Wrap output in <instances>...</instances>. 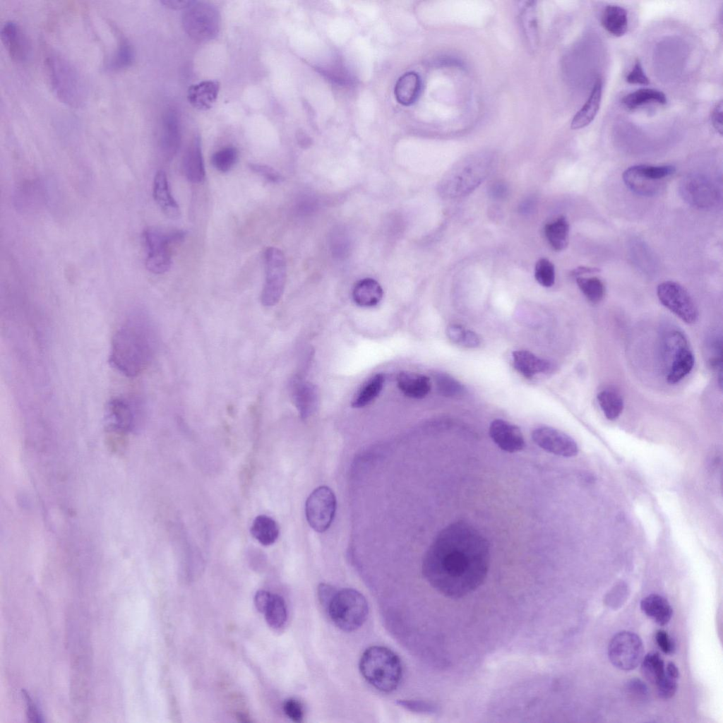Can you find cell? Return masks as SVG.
I'll return each instance as SVG.
<instances>
[{
    "label": "cell",
    "mask_w": 723,
    "mask_h": 723,
    "mask_svg": "<svg viewBox=\"0 0 723 723\" xmlns=\"http://www.w3.org/2000/svg\"><path fill=\"white\" fill-rule=\"evenodd\" d=\"M352 295L354 301L358 306L372 307L381 301L383 291L376 280L366 277L355 283Z\"/></svg>",
    "instance_id": "28"
},
{
    "label": "cell",
    "mask_w": 723,
    "mask_h": 723,
    "mask_svg": "<svg viewBox=\"0 0 723 723\" xmlns=\"http://www.w3.org/2000/svg\"><path fill=\"white\" fill-rule=\"evenodd\" d=\"M626 80L630 84L647 85L650 83L639 60L635 61L633 68L626 76Z\"/></svg>",
    "instance_id": "48"
},
{
    "label": "cell",
    "mask_w": 723,
    "mask_h": 723,
    "mask_svg": "<svg viewBox=\"0 0 723 723\" xmlns=\"http://www.w3.org/2000/svg\"><path fill=\"white\" fill-rule=\"evenodd\" d=\"M238 160V150L235 147L227 146L215 152L211 157V164L220 172H229Z\"/></svg>",
    "instance_id": "42"
},
{
    "label": "cell",
    "mask_w": 723,
    "mask_h": 723,
    "mask_svg": "<svg viewBox=\"0 0 723 723\" xmlns=\"http://www.w3.org/2000/svg\"><path fill=\"white\" fill-rule=\"evenodd\" d=\"M156 348V335L148 316L143 311L131 313L115 331L109 362L127 377L141 374L150 364Z\"/></svg>",
    "instance_id": "2"
},
{
    "label": "cell",
    "mask_w": 723,
    "mask_h": 723,
    "mask_svg": "<svg viewBox=\"0 0 723 723\" xmlns=\"http://www.w3.org/2000/svg\"><path fill=\"white\" fill-rule=\"evenodd\" d=\"M599 270L598 268L582 266V267H578V268L574 269L573 270V272H572V275L574 277H578V276H582V275L584 276L586 274H592V273H599Z\"/></svg>",
    "instance_id": "57"
},
{
    "label": "cell",
    "mask_w": 723,
    "mask_h": 723,
    "mask_svg": "<svg viewBox=\"0 0 723 723\" xmlns=\"http://www.w3.org/2000/svg\"><path fill=\"white\" fill-rule=\"evenodd\" d=\"M434 381L440 394L446 397H457L465 392V387L453 377L445 373H437Z\"/></svg>",
    "instance_id": "43"
},
{
    "label": "cell",
    "mask_w": 723,
    "mask_h": 723,
    "mask_svg": "<svg viewBox=\"0 0 723 723\" xmlns=\"http://www.w3.org/2000/svg\"><path fill=\"white\" fill-rule=\"evenodd\" d=\"M467 330L460 325L453 324L447 328L446 335L452 342L462 346Z\"/></svg>",
    "instance_id": "50"
},
{
    "label": "cell",
    "mask_w": 723,
    "mask_h": 723,
    "mask_svg": "<svg viewBox=\"0 0 723 723\" xmlns=\"http://www.w3.org/2000/svg\"><path fill=\"white\" fill-rule=\"evenodd\" d=\"M640 609L647 617L659 626L668 623L673 613L669 602L664 597L656 594L644 597L640 602Z\"/></svg>",
    "instance_id": "29"
},
{
    "label": "cell",
    "mask_w": 723,
    "mask_h": 723,
    "mask_svg": "<svg viewBox=\"0 0 723 723\" xmlns=\"http://www.w3.org/2000/svg\"><path fill=\"white\" fill-rule=\"evenodd\" d=\"M627 691L637 699L644 700L648 695L646 685L639 679H632L626 684Z\"/></svg>",
    "instance_id": "51"
},
{
    "label": "cell",
    "mask_w": 723,
    "mask_h": 723,
    "mask_svg": "<svg viewBox=\"0 0 723 723\" xmlns=\"http://www.w3.org/2000/svg\"><path fill=\"white\" fill-rule=\"evenodd\" d=\"M251 533L260 544L269 546L277 539L280 529L274 519L265 515H260L253 520Z\"/></svg>",
    "instance_id": "32"
},
{
    "label": "cell",
    "mask_w": 723,
    "mask_h": 723,
    "mask_svg": "<svg viewBox=\"0 0 723 723\" xmlns=\"http://www.w3.org/2000/svg\"><path fill=\"white\" fill-rule=\"evenodd\" d=\"M183 171L187 179L192 183H201L205 179V170L199 135L193 138L185 152Z\"/></svg>",
    "instance_id": "22"
},
{
    "label": "cell",
    "mask_w": 723,
    "mask_h": 723,
    "mask_svg": "<svg viewBox=\"0 0 723 723\" xmlns=\"http://www.w3.org/2000/svg\"><path fill=\"white\" fill-rule=\"evenodd\" d=\"M597 398L602 411L608 419L614 420L620 416L624 404L619 392L610 388L604 389L598 393Z\"/></svg>",
    "instance_id": "36"
},
{
    "label": "cell",
    "mask_w": 723,
    "mask_h": 723,
    "mask_svg": "<svg viewBox=\"0 0 723 723\" xmlns=\"http://www.w3.org/2000/svg\"><path fill=\"white\" fill-rule=\"evenodd\" d=\"M534 443L544 450L563 457L577 455L576 442L566 434L552 427L541 426L532 433Z\"/></svg>",
    "instance_id": "15"
},
{
    "label": "cell",
    "mask_w": 723,
    "mask_h": 723,
    "mask_svg": "<svg viewBox=\"0 0 723 723\" xmlns=\"http://www.w3.org/2000/svg\"><path fill=\"white\" fill-rule=\"evenodd\" d=\"M601 23L609 33L616 37H621L628 30L627 11L621 6L609 5L605 7L602 13Z\"/></svg>",
    "instance_id": "31"
},
{
    "label": "cell",
    "mask_w": 723,
    "mask_h": 723,
    "mask_svg": "<svg viewBox=\"0 0 723 723\" xmlns=\"http://www.w3.org/2000/svg\"><path fill=\"white\" fill-rule=\"evenodd\" d=\"M489 562L486 539L471 525L458 521L436 537L424 557L422 573L439 593L458 599L483 584Z\"/></svg>",
    "instance_id": "1"
},
{
    "label": "cell",
    "mask_w": 723,
    "mask_h": 723,
    "mask_svg": "<svg viewBox=\"0 0 723 723\" xmlns=\"http://www.w3.org/2000/svg\"><path fill=\"white\" fill-rule=\"evenodd\" d=\"M455 169L450 175H448L443 185L448 196L455 197L462 196L472 191L486 176V168L472 169L467 166H463Z\"/></svg>",
    "instance_id": "16"
},
{
    "label": "cell",
    "mask_w": 723,
    "mask_h": 723,
    "mask_svg": "<svg viewBox=\"0 0 723 723\" xmlns=\"http://www.w3.org/2000/svg\"><path fill=\"white\" fill-rule=\"evenodd\" d=\"M220 88V83L215 80H207L193 84L188 89V101L196 109L208 110L215 103Z\"/></svg>",
    "instance_id": "24"
},
{
    "label": "cell",
    "mask_w": 723,
    "mask_h": 723,
    "mask_svg": "<svg viewBox=\"0 0 723 723\" xmlns=\"http://www.w3.org/2000/svg\"><path fill=\"white\" fill-rule=\"evenodd\" d=\"M181 20L186 32L197 41L213 40L220 32V12L214 4L208 1H194L184 10Z\"/></svg>",
    "instance_id": "7"
},
{
    "label": "cell",
    "mask_w": 723,
    "mask_h": 723,
    "mask_svg": "<svg viewBox=\"0 0 723 723\" xmlns=\"http://www.w3.org/2000/svg\"><path fill=\"white\" fill-rule=\"evenodd\" d=\"M249 167L251 170L271 183H281L284 180V177L279 172L268 165L260 163H249Z\"/></svg>",
    "instance_id": "45"
},
{
    "label": "cell",
    "mask_w": 723,
    "mask_h": 723,
    "mask_svg": "<svg viewBox=\"0 0 723 723\" xmlns=\"http://www.w3.org/2000/svg\"><path fill=\"white\" fill-rule=\"evenodd\" d=\"M106 410L111 432L124 435L133 427L143 409L141 404L134 400L115 398L108 402Z\"/></svg>",
    "instance_id": "14"
},
{
    "label": "cell",
    "mask_w": 723,
    "mask_h": 723,
    "mask_svg": "<svg viewBox=\"0 0 723 723\" xmlns=\"http://www.w3.org/2000/svg\"><path fill=\"white\" fill-rule=\"evenodd\" d=\"M292 394L302 419H307L315 413L319 402L318 390L315 385L295 380L292 383Z\"/></svg>",
    "instance_id": "21"
},
{
    "label": "cell",
    "mask_w": 723,
    "mask_h": 723,
    "mask_svg": "<svg viewBox=\"0 0 723 723\" xmlns=\"http://www.w3.org/2000/svg\"><path fill=\"white\" fill-rule=\"evenodd\" d=\"M681 190L688 203L700 208L711 207L717 201L716 189L705 177H688L683 182Z\"/></svg>",
    "instance_id": "18"
},
{
    "label": "cell",
    "mask_w": 723,
    "mask_h": 723,
    "mask_svg": "<svg viewBox=\"0 0 723 723\" xmlns=\"http://www.w3.org/2000/svg\"><path fill=\"white\" fill-rule=\"evenodd\" d=\"M186 234L183 230L165 232L157 228L145 229L143 239L148 251L146 268L155 274L167 272L172 263L170 245L182 241Z\"/></svg>",
    "instance_id": "8"
},
{
    "label": "cell",
    "mask_w": 723,
    "mask_h": 723,
    "mask_svg": "<svg viewBox=\"0 0 723 723\" xmlns=\"http://www.w3.org/2000/svg\"><path fill=\"white\" fill-rule=\"evenodd\" d=\"M193 0H162L161 3L166 7L174 10L186 9L193 3Z\"/></svg>",
    "instance_id": "55"
},
{
    "label": "cell",
    "mask_w": 723,
    "mask_h": 723,
    "mask_svg": "<svg viewBox=\"0 0 723 723\" xmlns=\"http://www.w3.org/2000/svg\"><path fill=\"white\" fill-rule=\"evenodd\" d=\"M265 280L261 294L265 306H273L280 301L285 286L286 259L278 248L270 246L265 251Z\"/></svg>",
    "instance_id": "9"
},
{
    "label": "cell",
    "mask_w": 723,
    "mask_h": 723,
    "mask_svg": "<svg viewBox=\"0 0 723 723\" xmlns=\"http://www.w3.org/2000/svg\"><path fill=\"white\" fill-rule=\"evenodd\" d=\"M534 277L542 286L551 287L555 281V268L553 263L544 258L538 260L535 265Z\"/></svg>",
    "instance_id": "44"
},
{
    "label": "cell",
    "mask_w": 723,
    "mask_h": 723,
    "mask_svg": "<svg viewBox=\"0 0 723 723\" xmlns=\"http://www.w3.org/2000/svg\"><path fill=\"white\" fill-rule=\"evenodd\" d=\"M679 676V669L674 662H669L665 667V675L657 685L658 695L663 699H669L674 695L677 690V679Z\"/></svg>",
    "instance_id": "41"
},
{
    "label": "cell",
    "mask_w": 723,
    "mask_h": 723,
    "mask_svg": "<svg viewBox=\"0 0 723 723\" xmlns=\"http://www.w3.org/2000/svg\"><path fill=\"white\" fill-rule=\"evenodd\" d=\"M181 141L179 117L175 110L169 109L162 117L160 138V150L167 160H171L177 154Z\"/></svg>",
    "instance_id": "19"
},
{
    "label": "cell",
    "mask_w": 723,
    "mask_h": 723,
    "mask_svg": "<svg viewBox=\"0 0 723 723\" xmlns=\"http://www.w3.org/2000/svg\"><path fill=\"white\" fill-rule=\"evenodd\" d=\"M655 640L661 650L667 655H672L676 650L674 640L664 630H659L655 635Z\"/></svg>",
    "instance_id": "49"
},
{
    "label": "cell",
    "mask_w": 723,
    "mask_h": 723,
    "mask_svg": "<svg viewBox=\"0 0 723 723\" xmlns=\"http://www.w3.org/2000/svg\"><path fill=\"white\" fill-rule=\"evenodd\" d=\"M271 597L272 594L267 591L260 590L257 592L254 597V604L256 609L259 611L264 613L270 602Z\"/></svg>",
    "instance_id": "53"
},
{
    "label": "cell",
    "mask_w": 723,
    "mask_h": 723,
    "mask_svg": "<svg viewBox=\"0 0 723 723\" xmlns=\"http://www.w3.org/2000/svg\"><path fill=\"white\" fill-rule=\"evenodd\" d=\"M657 294L660 302L683 321L688 324L695 323L698 317V309L682 285L674 281H665L658 285Z\"/></svg>",
    "instance_id": "13"
},
{
    "label": "cell",
    "mask_w": 723,
    "mask_h": 723,
    "mask_svg": "<svg viewBox=\"0 0 723 723\" xmlns=\"http://www.w3.org/2000/svg\"><path fill=\"white\" fill-rule=\"evenodd\" d=\"M643 653L644 647L640 638L628 631L615 634L608 646L609 661L615 667L623 671L636 668L644 657Z\"/></svg>",
    "instance_id": "10"
},
{
    "label": "cell",
    "mask_w": 723,
    "mask_h": 723,
    "mask_svg": "<svg viewBox=\"0 0 723 723\" xmlns=\"http://www.w3.org/2000/svg\"><path fill=\"white\" fill-rule=\"evenodd\" d=\"M489 435L501 449L508 453L520 451L525 445L520 429L503 419H495L491 423Z\"/></svg>",
    "instance_id": "17"
},
{
    "label": "cell",
    "mask_w": 723,
    "mask_h": 723,
    "mask_svg": "<svg viewBox=\"0 0 723 723\" xmlns=\"http://www.w3.org/2000/svg\"><path fill=\"white\" fill-rule=\"evenodd\" d=\"M336 498L326 486L315 489L306 499L305 514L309 525L318 532H323L331 525L335 510Z\"/></svg>",
    "instance_id": "12"
},
{
    "label": "cell",
    "mask_w": 723,
    "mask_h": 723,
    "mask_svg": "<svg viewBox=\"0 0 723 723\" xmlns=\"http://www.w3.org/2000/svg\"><path fill=\"white\" fill-rule=\"evenodd\" d=\"M712 122L714 128L720 134L722 133V103L719 102L716 104L712 112Z\"/></svg>",
    "instance_id": "54"
},
{
    "label": "cell",
    "mask_w": 723,
    "mask_h": 723,
    "mask_svg": "<svg viewBox=\"0 0 723 723\" xmlns=\"http://www.w3.org/2000/svg\"><path fill=\"white\" fill-rule=\"evenodd\" d=\"M284 711L287 716L295 722H300L304 717V708L299 701L288 699L284 703Z\"/></svg>",
    "instance_id": "47"
},
{
    "label": "cell",
    "mask_w": 723,
    "mask_h": 723,
    "mask_svg": "<svg viewBox=\"0 0 723 723\" xmlns=\"http://www.w3.org/2000/svg\"><path fill=\"white\" fill-rule=\"evenodd\" d=\"M533 201L534 200L531 198L525 200L520 205V211L522 213H528L531 212L534 205V202H533Z\"/></svg>",
    "instance_id": "58"
},
{
    "label": "cell",
    "mask_w": 723,
    "mask_h": 723,
    "mask_svg": "<svg viewBox=\"0 0 723 723\" xmlns=\"http://www.w3.org/2000/svg\"><path fill=\"white\" fill-rule=\"evenodd\" d=\"M675 171L672 165H638L628 168L623 174V179L633 191L643 196H652L660 189L659 181L670 177Z\"/></svg>",
    "instance_id": "11"
},
{
    "label": "cell",
    "mask_w": 723,
    "mask_h": 723,
    "mask_svg": "<svg viewBox=\"0 0 723 723\" xmlns=\"http://www.w3.org/2000/svg\"><path fill=\"white\" fill-rule=\"evenodd\" d=\"M397 385L405 395L415 399L426 396L431 387L429 378L410 371H402L398 375Z\"/></svg>",
    "instance_id": "26"
},
{
    "label": "cell",
    "mask_w": 723,
    "mask_h": 723,
    "mask_svg": "<svg viewBox=\"0 0 723 723\" xmlns=\"http://www.w3.org/2000/svg\"><path fill=\"white\" fill-rule=\"evenodd\" d=\"M667 102V100L664 92L651 88L637 90L625 95L621 100L623 105L630 110L651 102L665 104Z\"/></svg>",
    "instance_id": "35"
},
{
    "label": "cell",
    "mask_w": 723,
    "mask_h": 723,
    "mask_svg": "<svg viewBox=\"0 0 723 723\" xmlns=\"http://www.w3.org/2000/svg\"><path fill=\"white\" fill-rule=\"evenodd\" d=\"M666 380L669 384L682 381L692 371L695 357L684 333L679 329L667 330L662 340Z\"/></svg>",
    "instance_id": "6"
},
{
    "label": "cell",
    "mask_w": 723,
    "mask_h": 723,
    "mask_svg": "<svg viewBox=\"0 0 723 723\" xmlns=\"http://www.w3.org/2000/svg\"><path fill=\"white\" fill-rule=\"evenodd\" d=\"M2 42L10 57L18 62L25 61L29 54V44L21 27L15 21H6L1 28Z\"/></svg>",
    "instance_id": "20"
},
{
    "label": "cell",
    "mask_w": 723,
    "mask_h": 723,
    "mask_svg": "<svg viewBox=\"0 0 723 723\" xmlns=\"http://www.w3.org/2000/svg\"><path fill=\"white\" fill-rule=\"evenodd\" d=\"M359 669L369 684L386 693L398 688L402 675L398 656L391 650L378 645L369 647L363 652Z\"/></svg>",
    "instance_id": "3"
},
{
    "label": "cell",
    "mask_w": 723,
    "mask_h": 723,
    "mask_svg": "<svg viewBox=\"0 0 723 723\" xmlns=\"http://www.w3.org/2000/svg\"><path fill=\"white\" fill-rule=\"evenodd\" d=\"M153 195L162 212L170 218L180 216L179 206L172 196L167 175L165 172L158 171L154 178Z\"/></svg>",
    "instance_id": "25"
},
{
    "label": "cell",
    "mask_w": 723,
    "mask_h": 723,
    "mask_svg": "<svg viewBox=\"0 0 723 723\" xmlns=\"http://www.w3.org/2000/svg\"><path fill=\"white\" fill-rule=\"evenodd\" d=\"M641 671L648 681L656 686L659 683L665 675V665L658 652H651L643 657Z\"/></svg>",
    "instance_id": "37"
},
{
    "label": "cell",
    "mask_w": 723,
    "mask_h": 723,
    "mask_svg": "<svg viewBox=\"0 0 723 723\" xmlns=\"http://www.w3.org/2000/svg\"><path fill=\"white\" fill-rule=\"evenodd\" d=\"M45 67L51 88L65 104L78 108L85 101L83 80L73 66L61 55L52 53L45 59Z\"/></svg>",
    "instance_id": "4"
},
{
    "label": "cell",
    "mask_w": 723,
    "mask_h": 723,
    "mask_svg": "<svg viewBox=\"0 0 723 723\" xmlns=\"http://www.w3.org/2000/svg\"><path fill=\"white\" fill-rule=\"evenodd\" d=\"M263 614L271 628H282L287 618V607L283 598L277 594H272L270 602Z\"/></svg>",
    "instance_id": "38"
},
{
    "label": "cell",
    "mask_w": 723,
    "mask_h": 723,
    "mask_svg": "<svg viewBox=\"0 0 723 723\" xmlns=\"http://www.w3.org/2000/svg\"><path fill=\"white\" fill-rule=\"evenodd\" d=\"M134 59V50L125 37L119 38V44L108 64V68L112 71L122 70L129 67Z\"/></svg>",
    "instance_id": "40"
},
{
    "label": "cell",
    "mask_w": 723,
    "mask_h": 723,
    "mask_svg": "<svg viewBox=\"0 0 723 723\" xmlns=\"http://www.w3.org/2000/svg\"><path fill=\"white\" fill-rule=\"evenodd\" d=\"M575 278L580 291L590 302L597 304L602 300L605 294V287L599 277L582 275Z\"/></svg>",
    "instance_id": "39"
},
{
    "label": "cell",
    "mask_w": 723,
    "mask_h": 723,
    "mask_svg": "<svg viewBox=\"0 0 723 723\" xmlns=\"http://www.w3.org/2000/svg\"><path fill=\"white\" fill-rule=\"evenodd\" d=\"M569 228L568 221L564 216H560L545 225V236L556 251H562L568 246Z\"/></svg>",
    "instance_id": "34"
},
{
    "label": "cell",
    "mask_w": 723,
    "mask_h": 723,
    "mask_svg": "<svg viewBox=\"0 0 723 723\" xmlns=\"http://www.w3.org/2000/svg\"><path fill=\"white\" fill-rule=\"evenodd\" d=\"M398 704L407 710L415 712L431 713L436 711L434 706L422 700H400Z\"/></svg>",
    "instance_id": "46"
},
{
    "label": "cell",
    "mask_w": 723,
    "mask_h": 723,
    "mask_svg": "<svg viewBox=\"0 0 723 723\" xmlns=\"http://www.w3.org/2000/svg\"><path fill=\"white\" fill-rule=\"evenodd\" d=\"M514 368L524 377L532 378L536 374L552 371L554 365L550 361L540 358L527 350H516L513 352Z\"/></svg>",
    "instance_id": "23"
},
{
    "label": "cell",
    "mask_w": 723,
    "mask_h": 723,
    "mask_svg": "<svg viewBox=\"0 0 723 723\" xmlns=\"http://www.w3.org/2000/svg\"><path fill=\"white\" fill-rule=\"evenodd\" d=\"M507 187L501 182L495 183L491 188V193L494 198H501L507 194Z\"/></svg>",
    "instance_id": "56"
},
{
    "label": "cell",
    "mask_w": 723,
    "mask_h": 723,
    "mask_svg": "<svg viewBox=\"0 0 723 723\" xmlns=\"http://www.w3.org/2000/svg\"><path fill=\"white\" fill-rule=\"evenodd\" d=\"M421 89V79L415 72L402 75L395 85V96L397 101L403 105H410L417 99Z\"/></svg>",
    "instance_id": "30"
},
{
    "label": "cell",
    "mask_w": 723,
    "mask_h": 723,
    "mask_svg": "<svg viewBox=\"0 0 723 723\" xmlns=\"http://www.w3.org/2000/svg\"><path fill=\"white\" fill-rule=\"evenodd\" d=\"M336 590L330 585L321 583L318 587V596L321 604L325 608Z\"/></svg>",
    "instance_id": "52"
},
{
    "label": "cell",
    "mask_w": 723,
    "mask_h": 723,
    "mask_svg": "<svg viewBox=\"0 0 723 723\" xmlns=\"http://www.w3.org/2000/svg\"><path fill=\"white\" fill-rule=\"evenodd\" d=\"M602 93V81L600 78H598L594 84L589 98L573 116L570 124L572 129H582L593 121L599 109Z\"/></svg>",
    "instance_id": "27"
},
{
    "label": "cell",
    "mask_w": 723,
    "mask_h": 723,
    "mask_svg": "<svg viewBox=\"0 0 723 723\" xmlns=\"http://www.w3.org/2000/svg\"><path fill=\"white\" fill-rule=\"evenodd\" d=\"M325 609L333 623L346 632L360 628L369 613L366 598L352 588L336 590Z\"/></svg>",
    "instance_id": "5"
},
{
    "label": "cell",
    "mask_w": 723,
    "mask_h": 723,
    "mask_svg": "<svg viewBox=\"0 0 723 723\" xmlns=\"http://www.w3.org/2000/svg\"><path fill=\"white\" fill-rule=\"evenodd\" d=\"M385 382V376L378 373L369 378L354 395L352 406L355 408L364 407L371 403L380 394Z\"/></svg>",
    "instance_id": "33"
}]
</instances>
